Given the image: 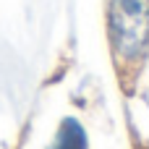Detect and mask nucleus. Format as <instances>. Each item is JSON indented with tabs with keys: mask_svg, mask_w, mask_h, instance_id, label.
<instances>
[{
	"mask_svg": "<svg viewBox=\"0 0 149 149\" xmlns=\"http://www.w3.org/2000/svg\"><path fill=\"white\" fill-rule=\"evenodd\" d=\"M110 39L123 58H139L147 50L149 0H110Z\"/></svg>",
	"mask_w": 149,
	"mask_h": 149,
	"instance_id": "obj_1",
	"label": "nucleus"
},
{
	"mask_svg": "<svg viewBox=\"0 0 149 149\" xmlns=\"http://www.w3.org/2000/svg\"><path fill=\"white\" fill-rule=\"evenodd\" d=\"M50 149H86V134L79 126V120L65 118Z\"/></svg>",
	"mask_w": 149,
	"mask_h": 149,
	"instance_id": "obj_2",
	"label": "nucleus"
}]
</instances>
